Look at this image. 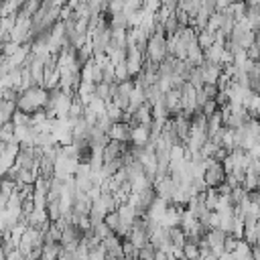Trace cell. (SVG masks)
<instances>
[{
    "mask_svg": "<svg viewBox=\"0 0 260 260\" xmlns=\"http://www.w3.org/2000/svg\"><path fill=\"white\" fill-rule=\"evenodd\" d=\"M181 250H183V256H187V258H195V256H199V248H197V244H189V242H185V244L181 246Z\"/></svg>",
    "mask_w": 260,
    "mask_h": 260,
    "instance_id": "2",
    "label": "cell"
},
{
    "mask_svg": "<svg viewBox=\"0 0 260 260\" xmlns=\"http://www.w3.org/2000/svg\"><path fill=\"white\" fill-rule=\"evenodd\" d=\"M0 65H2V53H0Z\"/></svg>",
    "mask_w": 260,
    "mask_h": 260,
    "instance_id": "3",
    "label": "cell"
},
{
    "mask_svg": "<svg viewBox=\"0 0 260 260\" xmlns=\"http://www.w3.org/2000/svg\"><path fill=\"white\" fill-rule=\"evenodd\" d=\"M228 177V169L223 165V160L217 158H207L203 169H201V181L205 183V187H217L221 183H225Z\"/></svg>",
    "mask_w": 260,
    "mask_h": 260,
    "instance_id": "1",
    "label": "cell"
}]
</instances>
